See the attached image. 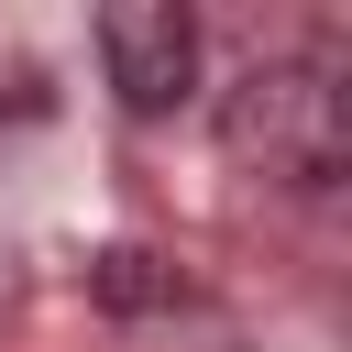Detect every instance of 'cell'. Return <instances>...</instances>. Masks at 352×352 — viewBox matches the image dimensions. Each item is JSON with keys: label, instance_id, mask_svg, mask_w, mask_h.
Instances as JSON below:
<instances>
[{"label": "cell", "instance_id": "1", "mask_svg": "<svg viewBox=\"0 0 352 352\" xmlns=\"http://www.w3.org/2000/svg\"><path fill=\"white\" fill-rule=\"evenodd\" d=\"M231 143L264 154V176H286V187H330L341 154H352V121H341L330 66H253L242 77V110H231Z\"/></svg>", "mask_w": 352, "mask_h": 352}, {"label": "cell", "instance_id": "2", "mask_svg": "<svg viewBox=\"0 0 352 352\" xmlns=\"http://www.w3.org/2000/svg\"><path fill=\"white\" fill-rule=\"evenodd\" d=\"M99 55H110V88H121V110H176L187 99V77H198V22L176 11V0H110L99 11Z\"/></svg>", "mask_w": 352, "mask_h": 352}]
</instances>
